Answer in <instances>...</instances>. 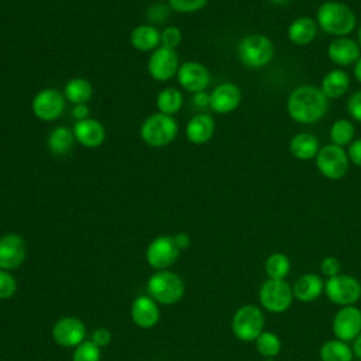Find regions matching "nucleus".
<instances>
[{
	"instance_id": "obj_38",
	"label": "nucleus",
	"mask_w": 361,
	"mask_h": 361,
	"mask_svg": "<svg viewBox=\"0 0 361 361\" xmlns=\"http://www.w3.org/2000/svg\"><path fill=\"white\" fill-rule=\"evenodd\" d=\"M320 271L326 278H331V276H336L340 274L341 264L336 257L327 255L320 261Z\"/></svg>"
},
{
	"instance_id": "obj_6",
	"label": "nucleus",
	"mask_w": 361,
	"mask_h": 361,
	"mask_svg": "<svg viewBox=\"0 0 361 361\" xmlns=\"http://www.w3.org/2000/svg\"><path fill=\"white\" fill-rule=\"evenodd\" d=\"M264 324L265 317L259 306L247 303L234 312L231 319V331L240 341L251 343L264 331Z\"/></svg>"
},
{
	"instance_id": "obj_11",
	"label": "nucleus",
	"mask_w": 361,
	"mask_h": 361,
	"mask_svg": "<svg viewBox=\"0 0 361 361\" xmlns=\"http://www.w3.org/2000/svg\"><path fill=\"white\" fill-rule=\"evenodd\" d=\"M333 334L343 341H354L361 333V309L355 305L341 306L331 322Z\"/></svg>"
},
{
	"instance_id": "obj_15",
	"label": "nucleus",
	"mask_w": 361,
	"mask_h": 361,
	"mask_svg": "<svg viewBox=\"0 0 361 361\" xmlns=\"http://www.w3.org/2000/svg\"><path fill=\"white\" fill-rule=\"evenodd\" d=\"M27 244L17 233H8L0 237V269L14 271L25 261Z\"/></svg>"
},
{
	"instance_id": "obj_44",
	"label": "nucleus",
	"mask_w": 361,
	"mask_h": 361,
	"mask_svg": "<svg viewBox=\"0 0 361 361\" xmlns=\"http://www.w3.org/2000/svg\"><path fill=\"white\" fill-rule=\"evenodd\" d=\"M173 241H175L176 247H178L180 251L189 248V245H190V237H189V234L185 233V231L176 233V234L173 235Z\"/></svg>"
},
{
	"instance_id": "obj_46",
	"label": "nucleus",
	"mask_w": 361,
	"mask_h": 361,
	"mask_svg": "<svg viewBox=\"0 0 361 361\" xmlns=\"http://www.w3.org/2000/svg\"><path fill=\"white\" fill-rule=\"evenodd\" d=\"M353 351H354V355L357 357V358H360L361 360V333L358 334V337L353 341Z\"/></svg>"
},
{
	"instance_id": "obj_32",
	"label": "nucleus",
	"mask_w": 361,
	"mask_h": 361,
	"mask_svg": "<svg viewBox=\"0 0 361 361\" xmlns=\"http://www.w3.org/2000/svg\"><path fill=\"white\" fill-rule=\"evenodd\" d=\"M255 348L259 355L264 358H274L276 357L282 350V341L279 336L274 331H262L255 338Z\"/></svg>"
},
{
	"instance_id": "obj_30",
	"label": "nucleus",
	"mask_w": 361,
	"mask_h": 361,
	"mask_svg": "<svg viewBox=\"0 0 361 361\" xmlns=\"http://www.w3.org/2000/svg\"><path fill=\"white\" fill-rule=\"evenodd\" d=\"M183 106V96L175 87H165L157 96V107L159 113L173 116Z\"/></svg>"
},
{
	"instance_id": "obj_5",
	"label": "nucleus",
	"mask_w": 361,
	"mask_h": 361,
	"mask_svg": "<svg viewBox=\"0 0 361 361\" xmlns=\"http://www.w3.org/2000/svg\"><path fill=\"white\" fill-rule=\"evenodd\" d=\"M274 52V42L262 34H251L244 37L237 48L241 63L252 69L267 66L272 61Z\"/></svg>"
},
{
	"instance_id": "obj_26",
	"label": "nucleus",
	"mask_w": 361,
	"mask_h": 361,
	"mask_svg": "<svg viewBox=\"0 0 361 361\" xmlns=\"http://www.w3.org/2000/svg\"><path fill=\"white\" fill-rule=\"evenodd\" d=\"M130 42L138 51H152L161 44V32L154 25H138L131 31Z\"/></svg>"
},
{
	"instance_id": "obj_4",
	"label": "nucleus",
	"mask_w": 361,
	"mask_h": 361,
	"mask_svg": "<svg viewBox=\"0 0 361 361\" xmlns=\"http://www.w3.org/2000/svg\"><path fill=\"white\" fill-rule=\"evenodd\" d=\"M140 134L142 141L149 147H165L176 138L178 123L172 116L158 111L144 120L140 128Z\"/></svg>"
},
{
	"instance_id": "obj_18",
	"label": "nucleus",
	"mask_w": 361,
	"mask_h": 361,
	"mask_svg": "<svg viewBox=\"0 0 361 361\" xmlns=\"http://www.w3.org/2000/svg\"><path fill=\"white\" fill-rule=\"evenodd\" d=\"M327 56L337 66H350L361 56V47L348 37H336L327 47Z\"/></svg>"
},
{
	"instance_id": "obj_42",
	"label": "nucleus",
	"mask_w": 361,
	"mask_h": 361,
	"mask_svg": "<svg viewBox=\"0 0 361 361\" xmlns=\"http://www.w3.org/2000/svg\"><path fill=\"white\" fill-rule=\"evenodd\" d=\"M347 155L351 164H354L355 166L361 168V138L354 140L347 149Z\"/></svg>"
},
{
	"instance_id": "obj_19",
	"label": "nucleus",
	"mask_w": 361,
	"mask_h": 361,
	"mask_svg": "<svg viewBox=\"0 0 361 361\" xmlns=\"http://www.w3.org/2000/svg\"><path fill=\"white\" fill-rule=\"evenodd\" d=\"M159 306L148 295L137 296L131 305L130 316L140 329H152L159 322Z\"/></svg>"
},
{
	"instance_id": "obj_31",
	"label": "nucleus",
	"mask_w": 361,
	"mask_h": 361,
	"mask_svg": "<svg viewBox=\"0 0 361 361\" xmlns=\"http://www.w3.org/2000/svg\"><path fill=\"white\" fill-rule=\"evenodd\" d=\"M265 274L271 279H285L290 272V259L286 254L274 252L265 259Z\"/></svg>"
},
{
	"instance_id": "obj_36",
	"label": "nucleus",
	"mask_w": 361,
	"mask_h": 361,
	"mask_svg": "<svg viewBox=\"0 0 361 361\" xmlns=\"http://www.w3.org/2000/svg\"><path fill=\"white\" fill-rule=\"evenodd\" d=\"M168 4L176 13H195L202 10L207 0H168Z\"/></svg>"
},
{
	"instance_id": "obj_16",
	"label": "nucleus",
	"mask_w": 361,
	"mask_h": 361,
	"mask_svg": "<svg viewBox=\"0 0 361 361\" xmlns=\"http://www.w3.org/2000/svg\"><path fill=\"white\" fill-rule=\"evenodd\" d=\"M176 78L179 85L190 93L206 90V87L210 85V73L207 68L196 61L182 63L178 69Z\"/></svg>"
},
{
	"instance_id": "obj_3",
	"label": "nucleus",
	"mask_w": 361,
	"mask_h": 361,
	"mask_svg": "<svg viewBox=\"0 0 361 361\" xmlns=\"http://www.w3.org/2000/svg\"><path fill=\"white\" fill-rule=\"evenodd\" d=\"M147 293L158 305H175L185 295V283L182 278L171 271H157L148 278Z\"/></svg>"
},
{
	"instance_id": "obj_45",
	"label": "nucleus",
	"mask_w": 361,
	"mask_h": 361,
	"mask_svg": "<svg viewBox=\"0 0 361 361\" xmlns=\"http://www.w3.org/2000/svg\"><path fill=\"white\" fill-rule=\"evenodd\" d=\"M89 114H90V110L86 104H75L72 109V116L76 118V121L89 118Z\"/></svg>"
},
{
	"instance_id": "obj_41",
	"label": "nucleus",
	"mask_w": 361,
	"mask_h": 361,
	"mask_svg": "<svg viewBox=\"0 0 361 361\" xmlns=\"http://www.w3.org/2000/svg\"><path fill=\"white\" fill-rule=\"evenodd\" d=\"M96 345H99L100 348L102 347H106L110 344L111 341V333L110 330H107L106 327H99L96 329L93 333H92V338H90Z\"/></svg>"
},
{
	"instance_id": "obj_49",
	"label": "nucleus",
	"mask_w": 361,
	"mask_h": 361,
	"mask_svg": "<svg viewBox=\"0 0 361 361\" xmlns=\"http://www.w3.org/2000/svg\"><path fill=\"white\" fill-rule=\"evenodd\" d=\"M358 44H360V47H361V25H360V28H358Z\"/></svg>"
},
{
	"instance_id": "obj_25",
	"label": "nucleus",
	"mask_w": 361,
	"mask_h": 361,
	"mask_svg": "<svg viewBox=\"0 0 361 361\" xmlns=\"http://www.w3.org/2000/svg\"><path fill=\"white\" fill-rule=\"evenodd\" d=\"M319 149V140L310 133H299L289 141V152L300 161L316 158Z\"/></svg>"
},
{
	"instance_id": "obj_34",
	"label": "nucleus",
	"mask_w": 361,
	"mask_h": 361,
	"mask_svg": "<svg viewBox=\"0 0 361 361\" xmlns=\"http://www.w3.org/2000/svg\"><path fill=\"white\" fill-rule=\"evenodd\" d=\"M102 351L92 340H85L75 347L72 353V361H100Z\"/></svg>"
},
{
	"instance_id": "obj_9",
	"label": "nucleus",
	"mask_w": 361,
	"mask_h": 361,
	"mask_svg": "<svg viewBox=\"0 0 361 361\" xmlns=\"http://www.w3.org/2000/svg\"><path fill=\"white\" fill-rule=\"evenodd\" d=\"M317 171L330 180H338L345 176L350 168L347 151L336 144L322 147L314 158Z\"/></svg>"
},
{
	"instance_id": "obj_8",
	"label": "nucleus",
	"mask_w": 361,
	"mask_h": 361,
	"mask_svg": "<svg viewBox=\"0 0 361 361\" xmlns=\"http://www.w3.org/2000/svg\"><path fill=\"white\" fill-rule=\"evenodd\" d=\"M324 295L338 307L355 305L361 298V282L353 275L340 272L324 281Z\"/></svg>"
},
{
	"instance_id": "obj_24",
	"label": "nucleus",
	"mask_w": 361,
	"mask_h": 361,
	"mask_svg": "<svg viewBox=\"0 0 361 361\" xmlns=\"http://www.w3.org/2000/svg\"><path fill=\"white\" fill-rule=\"evenodd\" d=\"M350 89V76L343 69L329 71L320 83V90L327 99H338L344 96Z\"/></svg>"
},
{
	"instance_id": "obj_47",
	"label": "nucleus",
	"mask_w": 361,
	"mask_h": 361,
	"mask_svg": "<svg viewBox=\"0 0 361 361\" xmlns=\"http://www.w3.org/2000/svg\"><path fill=\"white\" fill-rule=\"evenodd\" d=\"M354 76H355L357 82L361 83V56H360L358 61L354 63Z\"/></svg>"
},
{
	"instance_id": "obj_7",
	"label": "nucleus",
	"mask_w": 361,
	"mask_h": 361,
	"mask_svg": "<svg viewBox=\"0 0 361 361\" xmlns=\"http://www.w3.org/2000/svg\"><path fill=\"white\" fill-rule=\"evenodd\" d=\"M259 305L271 313H282L288 310L293 302L292 285L285 279L267 278L258 289Z\"/></svg>"
},
{
	"instance_id": "obj_10",
	"label": "nucleus",
	"mask_w": 361,
	"mask_h": 361,
	"mask_svg": "<svg viewBox=\"0 0 361 361\" xmlns=\"http://www.w3.org/2000/svg\"><path fill=\"white\" fill-rule=\"evenodd\" d=\"M180 250L176 247L173 237L171 235H158L154 238L145 251L147 262L151 268L157 271L168 269L179 258Z\"/></svg>"
},
{
	"instance_id": "obj_17",
	"label": "nucleus",
	"mask_w": 361,
	"mask_h": 361,
	"mask_svg": "<svg viewBox=\"0 0 361 361\" xmlns=\"http://www.w3.org/2000/svg\"><path fill=\"white\" fill-rule=\"evenodd\" d=\"M241 90L231 82H224L213 89L210 93L209 107L219 114H227L234 111L241 103Z\"/></svg>"
},
{
	"instance_id": "obj_13",
	"label": "nucleus",
	"mask_w": 361,
	"mask_h": 361,
	"mask_svg": "<svg viewBox=\"0 0 361 361\" xmlns=\"http://www.w3.org/2000/svg\"><path fill=\"white\" fill-rule=\"evenodd\" d=\"M54 341L66 348H75L86 338L85 323L75 316H63L55 322L51 330Z\"/></svg>"
},
{
	"instance_id": "obj_48",
	"label": "nucleus",
	"mask_w": 361,
	"mask_h": 361,
	"mask_svg": "<svg viewBox=\"0 0 361 361\" xmlns=\"http://www.w3.org/2000/svg\"><path fill=\"white\" fill-rule=\"evenodd\" d=\"M268 1H271L272 4H276V6H285V4L290 3L292 0H268Z\"/></svg>"
},
{
	"instance_id": "obj_37",
	"label": "nucleus",
	"mask_w": 361,
	"mask_h": 361,
	"mask_svg": "<svg viewBox=\"0 0 361 361\" xmlns=\"http://www.w3.org/2000/svg\"><path fill=\"white\" fill-rule=\"evenodd\" d=\"M182 41V32L178 27L169 25L161 32V45L169 49H175Z\"/></svg>"
},
{
	"instance_id": "obj_2",
	"label": "nucleus",
	"mask_w": 361,
	"mask_h": 361,
	"mask_svg": "<svg viewBox=\"0 0 361 361\" xmlns=\"http://www.w3.org/2000/svg\"><path fill=\"white\" fill-rule=\"evenodd\" d=\"M317 27L334 37H347L357 25V17L350 6L343 1L329 0L316 11Z\"/></svg>"
},
{
	"instance_id": "obj_1",
	"label": "nucleus",
	"mask_w": 361,
	"mask_h": 361,
	"mask_svg": "<svg viewBox=\"0 0 361 361\" xmlns=\"http://www.w3.org/2000/svg\"><path fill=\"white\" fill-rule=\"evenodd\" d=\"M286 110L293 121L299 124H314L326 116L329 99L319 87L300 85L289 93Z\"/></svg>"
},
{
	"instance_id": "obj_23",
	"label": "nucleus",
	"mask_w": 361,
	"mask_h": 361,
	"mask_svg": "<svg viewBox=\"0 0 361 361\" xmlns=\"http://www.w3.org/2000/svg\"><path fill=\"white\" fill-rule=\"evenodd\" d=\"M214 134V120L209 114L193 116L186 124V137L192 144L202 145L212 140Z\"/></svg>"
},
{
	"instance_id": "obj_43",
	"label": "nucleus",
	"mask_w": 361,
	"mask_h": 361,
	"mask_svg": "<svg viewBox=\"0 0 361 361\" xmlns=\"http://www.w3.org/2000/svg\"><path fill=\"white\" fill-rule=\"evenodd\" d=\"M192 102H193V104H195L196 107L204 109V107H207V106L210 104V93H206L204 90L196 92V93H193V96H192Z\"/></svg>"
},
{
	"instance_id": "obj_40",
	"label": "nucleus",
	"mask_w": 361,
	"mask_h": 361,
	"mask_svg": "<svg viewBox=\"0 0 361 361\" xmlns=\"http://www.w3.org/2000/svg\"><path fill=\"white\" fill-rule=\"evenodd\" d=\"M168 13H169V10H168V7H166L165 4L157 3V4H152V6L148 8L147 17H148V20L152 21V23H162V21L166 20Z\"/></svg>"
},
{
	"instance_id": "obj_39",
	"label": "nucleus",
	"mask_w": 361,
	"mask_h": 361,
	"mask_svg": "<svg viewBox=\"0 0 361 361\" xmlns=\"http://www.w3.org/2000/svg\"><path fill=\"white\" fill-rule=\"evenodd\" d=\"M347 111L348 114L361 123V90L354 92L347 100Z\"/></svg>"
},
{
	"instance_id": "obj_21",
	"label": "nucleus",
	"mask_w": 361,
	"mask_h": 361,
	"mask_svg": "<svg viewBox=\"0 0 361 361\" xmlns=\"http://www.w3.org/2000/svg\"><path fill=\"white\" fill-rule=\"evenodd\" d=\"M293 298L300 302H313L324 293V281L320 275L307 272L300 275L292 285Z\"/></svg>"
},
{
	"instance_id": "obj_20",
	"label": "nucleus",
	"mask_w": 361,
	"mask_h": 361,
	"mask_svg": "<svg viewBox=\"0 0 361 361\" xmlns=\"http://www.w3.org/2000/svg\"><path fill=\"white\" fill-rule=\"evenodd\" d=\"M72 131L75 140L86 148L100 147L106 140V130L103 124L94 118H85L76 121Z\"/></svg>"
},
{
	"instance_id": "obj_29",
	"label": "nucleus",
	"mask_w": 361,
	"mask_h": 361,
	"mask_svg": "<svg viewBox=\"0 0 361 361\" xmlns=\"http://www.w3.org/2000/svg\"><path fill=\"white\" fill-rule=\"evenodd\" d=\"M93 94V87L89 80L83 78H73L66 82L63 96L72 104H86Z\"/></svg>"
},
{
	"instance_id": "obj_28",
	"label": "nucleus",
	"mask_w": 361,
	"mask_h": 361,
	"mask_svg": "<svg viewBox=\"0 0 361 361\" xmlns=\"http://www.w3.org/2000/svg\"><path fill=\"white\" fill-rule=\"evenodd\" d=\"M75 135L73 131L65 126L55 127L47 140V147L54 155H66L73 147Z\"/></svg>"
},
{
	"instance_id": "obj_14",
	"label": "nucleus",
	"mask_w": 361,
	"mask_h": 361,
	"mask_svg": "<svg viewBox=\"0 0 361 361\" xmlns=\"http://www.w3.org/2000/svg\"><path fill=\"white\" fill-rule=\"evenodd\" d=\"M179 69V58L175 49L158 47L148 59V73L159 82L172 79Z\"/></svg>"
},
{
	"instance_id": "obj_35",
	"label": "nucleus",
	"mask_w": 361,
	"mask_h": 361,
	"mask_svg": "<svg viewBox=\"0 0 361 361\" xmlns=\"http://www.w3.org/2000/svg\"><path fill=\"white\" fill-rule=\"evenodd\" d=\"M17 292V281L10 271L0 269V300H6L14 296Z\"/></svg>"
},
{
	"instance_id": "obj_33",
	"label": "nucleus",
	"mask_w": 361,
	"mask_h": 361,
	"mask_svg": "<svg viewBox=\"0 0 361 361\" xmlns=\"http://www.w3.org/2000/svg\"><path fill=\"white\" fill-rule=\"evenodd\" d=\"M354 134H355L354 124L347 118L336 120L330 127L331 144H336L338 147L350 145L354 141Z\"/></svg>"
},
{
	"instance_id": "obj_22",
	"label": "nucleus",
	"mask_w": 361,
	"mask_h": 361,
	"mask_svg": "<svg viewBox=\"0 0 361 361\" xmlns=\"http://www.w3.org/2000/svg\"><path fill=\"white\" fill-rule=\"evenodd\" d=\"M317 23L314 18L312 17H298L295 18L289 27H288V38L292 44L303 47L307 45L310 42H313V39L317 35Z\"/></svg>"
},
{
	"instance_id": "obj_27",
	"label": "nucleus",
	"mask_w": 361,
	"mask_h": 361,
	"mask_svg": "<svg viewBox=\"0 0 361 361\" xmlns=\"http://www.w3.org/2000/svg\"><path fill=\"white\" fill-rule=\"evenodd\" d=\"M319 355L322 361H353L354 351L347 341L334 337L322 344Z\"/></svg>"
},
{
	"instance_id": "obj_12",
	"label": "nucleus",
	"mask_w": 361,
	"mask_h": 361,
	"mask_svg": "<svg viewBox=\"0 0 361 361\" xmlns=\"http://www.w3.org/2000/svg\"><path fill=\"white\" fill-rule=\"evenodd\" d=\"M32 111L42 121L58 120L65 110V96L52 87L39 90L32 99Z\"/></svg>"
}]
</instances>
